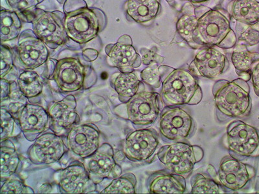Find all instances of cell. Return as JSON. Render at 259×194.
Instances as JSON below:
<instances>
[{"instance_id": "4fadbf2b", "label": "cell", "mask_w": 259, "mask_h": 194, "mask_svg": "<svg viewBox=\"0 0 259 194\" xmlns=\"http://www.w3.org/2000/svg\"><path fill=\"white\" fill-rule=\"evenodd\" d=\"M255 168L231 156L224 157L220 163L217 175L220 183L226 190H243L255 176Z\"/></svg>"}, {"instance_id": "8fae6325", "label": "cell", "mask_w": 259, "mask_h": 194, "mask_svg": "<svg viewBox=\"0 0 259 194\" xmlns=\"http://www.w3.org/2000/svg\"><path fill=\"white\" fill-rule=\"evenodd\" d=\"M83 164L90 178L96 184L106 179H115L122 174V169L114 158L112 146L104 143L92 156L83 159Z\"/></svg>"}, {"instance_id": "1f68e13d", "label": "cell", "mask_w": 259, "mask_h": 194, "mask_svg": "<svg viewBox=\"0 0 259 194\" xmlns=\"http://www.w3.org/2000/svg\"><path fill=\"white\" fill-rule=\"evenodd\" d=\"M27 104V98L20 91L17 82H11L10 93L1 101L2 108L16 118L21 110Z\"/></svg>"}, {"instance_id": "277c9868", "label": "cell", "mask_w": 259, "mask_h": 194, "mask_svg": "<svg viewBox=\"0 0 259 194\" xmlns=\"http://www.w3.org/2000/svg\"><path fill=\"white\" fill-rule=\"evenodd\" d=\"M106 25L105 14L99 9L82 8L65 16V29L69 38L80 44L96 38Z\"/></svg>"}, {"instance_id": "ffe728a7", "label": "cell", "mask_w": 259, "mask_h": 194, "mask_svg": "<svg viewBox=\"0 0 259 194\" xmlns=\"http://www.w3.org/2000/svg\"><path fill=\"white\" fill-rule=\"evenodd\" d=\"M24 137L34 141L50 126L48 112L40 105L27 104L16 118Z\"/></svg>"}, {"instance_id": "e575fe53", "label": "cell", "mask_w": 259, "mask_h": 194, "mask_svg": "<svg viewBox=\"0 0 259 194\" xmlns=\"http://www.w3.org/2000/svg\"><path fill=\"white\" fill-rule=\"evenodd\" d=\"M16 118L4 108L1 110V140L2 142L15 136Z\"/></svg>"}, {"instance_id": "d4e9b609", "label": "cell", "mask_w": 259, "mask_h": 194, "mask_svg": "<svg viewBox=\"0 0 259 194\" xmlns=\"http://www.w3.org/2000/svg\"><path fill=\"white\" fill-rule=\"evenodd\" d=\"M111 84L116 91L119 101L123 104H126L138 93L141 87H144L134 72L115 73L112 76Z\"/></svg>"}, {"instance_id": "6da1fadb", "label": "cell", "mask_w": 259, "mask_h": 194, "mask_svg": "<svg viewBox=\"0 0 259 194\" xmlns=\"http://www.w3.org/2000/svg\"><path fill=\"white\" fill-rule=\"evenodd\" d=\"M212 94L215 113L219 122L246 117L250 115L252 101L247 81L237 78L233 81L219 80L214 83Z\"/></svg>"}, {"instance_id": "44dd1931", "label": "cell", "mask_w": 259, "mask_h": 194, "mask_svg": "<svg viewBox=\"0 0 259 194\" xmlns=\"http://www.w3.org/2000/svg\"><path fill=\"white\" fill-rule=\"evenodd\" d=\"M105 53L108 64L122 73L134 72L142 64V57L134 47L132 41L126 43L119 40L114 44L106 45Z\"/></svg>"}, {"instance_id": "60d3db41", "label": "cell", "mask_w": 259, "mask_h": 194, "mask_svg": "<svg viewBox=\"0 0 259 194\" xmlns=\"http://www.w3.org/2000/svg\"><path fill=\"white\" fill-rule=\"evenodd\" d=\"M249 75L254 91L256 95L259 97V59L256 60L252 64Z\"/></svg>"}, {"instance_id": "836d02e7", "label": "cell", "mask_w": 259, "mask_h": 194, "mask_svg": "<svg viewBox=\"0 0 259 194\" xmlns=\"http://www.w3.org/2000/svg\"><path fill=\"white\" fill-rule=\"evenodd\" d=\"M141 78L146 84L154 89L161 87V80L159 66L156 62H152L141 72Z\"/></svg>"}, {"instance_id": "b9f144b4", "label": "cell", "mask_w": 259, "mask_h": 194, "mask_svg": "<svg viewBox=\"0 0 259 194\" xmlns=\"http://www.w3.org/2000/svg\"><path fill=\"white\" fill-rule=\"evenodd\" d=\"M11 82L9 81L2 78L1 80V101L6 99L9 95L11 91Z\"/></svg>"}, {"instance_id": "83f0119b", "label": "cell", "mask_w": 259, "mask_h": 194, "mask_svg": "<svg viewBox=\"0 0 259 194\" xmlns=\"http://www.w3.org/2000/svg\"><path fill=\"white\" fill-rule=\"evenodd\" d=\"M20 164L19 155L15 144L8 139L2 142L1 146V179L3 182L15 174Z\"/></svg>"}, {"instance_id": "cb8c5ba5", "label": "cell", "mask_w": 259, "mask_h": 194, "mask_svg": "<svg viewBox=\"0 0 259 194\" xmlns=\"http://www.w3.org/2000/svg\"><path fill=\"white\" fill-rule=\"evenodd\" d=\"M161 10L159 0H128L125 11L130 19L138 24L149 25Z\"/></svg>"}, {"instance_id": "f1b7e54d", "label": "cell", "mask_w": 259, "mask_h": 194, "mask_svg": "<svg viewBox=\"0 0 259 194\" xmlns=\"http://www.w3.org/2000/svg\"><path fill=\"white\" fill-rule=\"evenodd\" d=\"M22 23L20 17L15 11L2 9L1 11L2 42L16 39L20 35Z\"/></svg>"}, {"instance_id": "9a60e30c", "label": "cell", "mask_w": 259, "mask_h": 194, "mask_svg": "<svg viewBox=\"0 0 259 194\" xmlns=\"http://www.w3.org/2000/svg\"><path fill=\"white\" fill-rule=\"evenodd\" d=\"M52 76L49 78L56 82L64 93H73L82 88L85 78V69L79 60L65 58L55 61Z\"/></svg>"}, {"instance_id": "f546056e", "label": "cell", "mask_w": 259, "mask_h": 194, "mask_svg": "<svg viewBox=\"0 0 259 194\" xmlns=\"http://www.w3.org/2000/svg\"><path fill=\"white\" fill-rule=\"evenodd\" d=\"M17 84L20 91L27 99L36 98L42 93L43 81L35 71L26 70L21 73Z\"/></svg>"}, {"instance_id": "f35d334b", "label": "cell", "mask_w": 259, "mask_h": 194, "mask_svg": "<svg viewBox=\"0 0 259 194\" xmlns=\"http://www.w3.org/2000/svg\"><path fill=\"white\" fill-rule=\"evenodd\" d=\"M13 53L8 46L2 45L1 77L4 78L13 68Z\"/></svg>"}, {"instance_id": "2e32d148", "label": "cell", "mask_w": 259, "mask_h": 194, "mask_svg": "<svg viewBox=\"0 0 259 194\" xmlns=\"http://www.w3.org/2000/svg\"><path fill=\"white\" fill-rule=\"evenodd\" d=\"M68 150L63 138L55 133L41 134L29 148L27 155L34 165H50L61 160Z\"/></svg>"}, {"instance_id": "ab89813d", "label": "cell", "mask_w": 259, "mask_h": 194, "mask_svg": "<svg viewBox=\"0 0 259 194\" xmlns=\"http://www.w3.org/2000/svg\"><path fill=\"white\" fill-rule=\"evenodd\" d=\"M141 53H142V63L145 66H149L153 62L161 64L163 61V58L154 52L153 50L142 48L141 50Z\"/></svg>"}, {"instance_id": "5bb4252c", "label": "cell", "mask_w": 259, "mask_h": 194, "mask_svg": "<svg viewBox=\"0 0 259 194\" xmlns=\"http://www.w3.org/2000/svg\"><path fill=\"white\" fill-rule=\"evenodd\" d=\"M54 179L64 193H89L96 190L97 184L80 161H74L64 169L58 170Z\"/></svg>"}, {"instance_id": "4dcf8cb0", "label": "cell", "mask_w": 259, "mask_h": 194, "mask_svg": "<svg viewBox=\"0 0 259 194\" xmlns=\"http://www.w3.org/2000/svg\"><path fill=\"white\" fill-rule=\"evenodd\" d=\"M191 193H227V190L219 181L210 176L202 173H197L191 177Z\"/></svg>"}, {"instance_id": "5b68a950", "label": "cell", "mask_w": 259, "mask_h": 194, "mask_svg": "<svg viewBox=\"0 0 259 194\" xmlns=\"http://www.w3.org/2000/svg\"><path fill=\"white\" fill-rule=\"evenodd\" d=\"M157 156L166 169L186 179L193 172L196 164L202 160L204 152L199 146L177 142L161 147Z\"/></svg>"}, {"instance_id": "7402d4cb", "label": "cell", "mask_w": 259, "mask_h": 194, "mask_svg": "<svg viewBox=\"0 0 259 194\" xmlns=\"http://www.w3.org/2000/svg\"><path fill=\"white\" fill-rule=\"evenodd\" d=\"M150 193L182 194L186 190V178L168 170L152 173L147 180Z\"/></svg>"}, {"instance_id": "ee69618b", "label": "cell", "mask_w": 259, "mask_h": 194, "mask_svg": "<svg viewBox=\"0 0 259 194\" xmlns=\"http://www.w3.org/2000/svg\"><path fill=\"white\" fill-rule=\"evenodd\" d=\"M58 2H59L60 4H64L65 1H66V0H57Z\"/></svg>"}, {"instance_id": "ba28073f", "label": "cell", "mask_w": 259, "mask_h": 194, "mask_svg": "<svg viewBox=\"0 0 259 194\" xmlns=\"http://www.w3.org/2000/svg\"><path fill=\"white\" fill-rule=\"evenodd\" d=\"M226 147L235 158L259 157V130L255 127L235 120L227 128Z\"/></svg>"}, {"instance_id": "ac0fdd59", "label": "cell", "mask_w": 259, "mask_h": 194, "mask_svg": "<svg viewBox=\"0 0 259 194\" xmlns=\"http://www.w3.org/2000/svg\"><path fill=\"white\" fill-rule=\"evenodd\" d=\"M77 101L73 94H69L62 101L56 102L48 110L50 128L59 136L67 135L70 129L80 121L77 110Z\"/></svg>"}, {"instance_id": "d6986e66", "label": "cell", "mask_w": 259, "mask_h": 194, "mask_svg": "<svg viewBox=\"0 0 259 194\" xmlns=\"http://www.w3.org/2000/svg\"><path fill=\"white\" fill-rule=\"evenodd\" d=\"M100 131L94 124L76 125L67 134V145L72 153L80 158H88L99 149Z\"/></svg>"}, {"instance_id": "4316f807", "label": "cell", "mask_w": 259, "mask_h": 194, "mask_svg": "<svg viewBox=\"0 0 259 194\" xmlns=\"http://www.w3.org/2000/svg\"><path fill=\"white\" fill-rule=\"evenodd\" d=\"M235 48L231 54V60L234 66L236 73L240 77H245V80H250L251 67L253 62L259 59L257 53L249 52L247 46L244 44L235 46Z\"/></svg>"}, {"instance_id": "3957f363", "label": "cell", "mask_w": 259, "mask_h": 194, "mask_svg": "<svg viewBox=\"0 0 259 194\" xmlns=\"http://www.w3.org/2000/svg\"><path fill=\"white\" fill-rule=\"evenodd\" d=\"M230 14L223 9L205 7L199 18L194 40L201 48L218 47L231 48L237 43V37L231 28Z\"/></svg>"}, {"instance_id": "d590c367", "label": "cell", "mask_w": 259, "mask_h": 194, "mask_svg": "<svg viewBox=\"0 0 259 194\" xmlns=\"http://www.w3.org/2000/svg\"><path fill=\"white\" fill-rule=\"evenodd\" d=\"M1 193H34V190L20 180L8 179L2 184Z\"/></svg>"}, {"instance_id": "8d00e7d4", "label": "cell", "mask_w": 259, "mask_h": 194, "mask_svg": "<svg viewBox=\"0 0 259 194\" xmlns=\"http://www.w3.org/2000/svg\"><path fill=\"white\" fill-rule=\"evenodd\" d=\"M239 36L242 44L253 46L259 43V22L257 24L247 25Z\"/></svg>"}, {"instance_id": "30bf717a", "label": "cell", "mask_w": 259, "mask_h": 194, "mask_svg": "<svg viewBox=\"0 0 259 194\" xmlns=\"http://www.w3.org/2000/svg\"><path fill=\"white\" fill-rule=\"evenodd\" d=\"M159 144L158 134L154 129H137L130 133L124 140V156L133 162L152 163Z\"/></svg>"}, {"instance_id": "7bdbcfd3", "label": "cell", "mask_w": 259, "mask_h": 194, "mask_svg": "<svg viewBox=\"0 0 259 194\" xmlns=\"http://www.w3.org/2000/svg\"><path fill=\"white\" fill-rule=\"evenodd\" d=\"M209 1V0H188L189 2L193 4H200L204 3V2H206Z\"/></svg>"}, {"instance_id": "e0dca14e", "label": "cell", "mask_w": 259, "mask_h": 194, "mask_svg": "<svg viewBox=\"0 0 259 194\" xmlns=\"http://www.w3.org/2000/svg\"><path fill=\"white\" fill-rule=\"evenodd\" d=\"M230 62L223 53L212 47L201 48L189 66V71L196 77L213 78L230 68Z\"/></svg>"}, {"instance_id": "9c48e42d", "label": "cell", "mask_w": 259, "mask_h": 194, "mask_svg": "<svg viewBox=\"0 0 259 194\" xmlns=\"http://www.w3.org/2000/svg\"><path fill=\"white\" fill-rule=\"evenodd\" d=\"M162 105L160 94L141 90L126 103L127 119L136 126H151L158 117Z\"/></svg>"}, {"instance_id": "484cf974", "label": "cell", "mask_w": 259, "mask_h": 194, "mask_svg": "<svg viewBox=\"0 0 259 194\" xmlns=\"http://www.w3.org/2000/svg\"><path fill=\"white\" fill-rule=\"evenodd\" d=\"M229 14L233 19L246 25L259 22L257 0H232L228 6Z\"/></svg>"}, {"instance_id": "52a82bcc", "label": "cell", "mask_w": 259, "mask_h": 194, "mask_svg": "<svg viewBox=\"0 0 259 194\" xmlns=\"http://www.w3.org/2000/svg\"><path fill=\"white\" fill-rule=\"evenodd\" d=\"M196 122L187 110L179 106H166L162 110L159 131L165 141L184 142L193 137Z\"/></svg>"}, {"instance_id": "f6af8a7d", "label": "cell", "mask_w": 259, "mask_h": 194, "mask_svg": "<svg viewBox=\"0 0 259 194\" xmlns=\"http://www.w3.org/2000/svg\"><path fill=\"white\" fill-rule=\"evenodd\" d=\"M166 2H168V3H172V2H174L175 0H166Z\"/></svg>"}, {"instance_id": "603a6c76", "label": "cell", "mask_w": 259, "mask_h": 194, "mask_svg": "<svg viewBox=\"0 0 259 194\" xmlns=\"http://www.w3.org/2000/svg\"><path fill=\"white\" fill-rule=\"evenodd\" d=\"M205 6L194 7L188 2L183 6L181 15L177 23V31L178 35L194 50L200 48L194 40V32L197 28L198 19L204 10Z\"/></svg>"}, {"instance_id": "7c38bea8", "label": "cell", "mask_w": 259, "mask_h": 194, "mask_svg": "<svg viewBox=\"0 0 259 194\" xmlns=\"http://www.w3.org/2000/svg\"><path fill=\"white\" fill-rule=\"evenodd\" d=\"M47 47L32 30H25L20 34L15 48L18 64L26 70H33L42 66L50 55Z\"/></svg>"}, {"instance_id": "74e56055", "label": "cell", "mask_w": 259, "mask_h": 194, "mask_svg": "<svg viewBox=\"0 0 259 194\" xmlns=\"http://www.w3.org/2000/svg\"><path fill=\"white\" fill-rule=\"evenodd\" d=\"M45 0H6L9 8L20 13L33 12L36 7Z\"/></svg>"}, {"instance_id": "8992f818", "label": "cell", "mask_w": 259, "mask_h": 194, "mask_svg": "<svg viewBox=\"0 0 259 194\" xmlns=\"http://www.w3.org/2000/svg\"><path fill=\"white\" fill-rule=\"evenodd\" d=\"M30 16L32 31L48 47L55 50L68 41L64 25L66 14L36 8Z\"/></svg>"}, {"instance_id": "7a4b0ae2", "label": "cell", "mask_w": 259, "mask_h": 194, "mask_svg": "<svg viewBox=\"0 0 259 194\" xmlns=\"http://www.w3.org/2000/svg\"><path fill=\"white\" fill-rule=\"evenodd\" d=\"M161 80L160 94L166 106L197 105L203 92L196 76L184 69L159 66Z\"/></svg>"}, {"instance_id": "d6a6232c", "label": "cell", "mask_w": 259, "mask_h": 194, "mask_svg": "<svg viewBox=\"0 0 259 194\" xmlns=\"http://www.w3.org/2000/svg\"><path fill=\"white\" fill-rule=\"evenodd\" d=\"M137 179L132 173L120 175L115 178L100 193H136Z\"/></svg>"}]
</instances>
